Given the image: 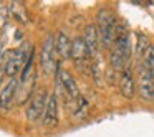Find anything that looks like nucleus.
Instances as JSON below:
<instances>
[{"label":"nucleus","instance_id":"f257e3e1","mask_svg":"<svg viewBox=\"0 0 154 137\" xmlns=\"http://www.w3.org/2000/svg\"><path fill=\"white\" fill-rule=\"evenodd\" d=\"M129 58H131V38L128 30L123 25H118L116 28V40L114 45L111 48V55H109V63L113 66L114 71H123L124 68L129 64Z\"/></svg>","mask_w":154,"mask_h":137},{"label":"nucleus","instance_id":"f03ea898","mask_svg":"<svg viewBox=\"0 0 154 137\" xmlns=\"http://www.w3.org/2000/svg\"><path fill=\"white\" fill-rule=\"evenodd\" d=\"M98 31H100V40L103 48H113L114 40H116V18L114 13L108 8H101L98 12V22H96Z\"/></svg>","mask_w":154,"mask_h":137},{"label":"nucleus","instance_id":"7ed1b4c3","mask_svg":"<svg viewBox=\"0 0 154 137\" xmlns=\"http://www.w3.org/2000/svg\"><path fill=\"white\" fill-rule=\"evenodd\" d=\"M57 35L50 33L45 37L43 43H42V50H40V66L43 70V73L50 74L55 73L58 68V61H57Z\"/></svg>","mask_w":154,"mask_h":137},{"label":"nucleus","instance_id":"20e7f679","mask_svg":"<svg viewBox=\"0 0 154 137\" xmlns=\"http://www.w3.org/2000/svg\"><path fill=\"white\" fill-rule=\"evenodd\" d=\"M137 94L146 103H154V76L147 64L144 61H139L137 64Z\"/></svg>","mask_w":154,"mask_h":137},{"label":"nucleus","instance_id":"39448f33","mask_svg":"<svg viewBox=\"0 0 154 137\" xmlns=\"http://www.w3.org/2000/svg\"><path fill=\"white\" fill-rule=\"evenodd\" d=\"M33 58L35 55L32 53L30 58H28L25 68L22 70V76L20 81H18V91H17V96H18V104H23L28 97H32V91L35 88V70H33Z\"/></svg>","mask_w":154,"mask_h":137},{"label":"nucleus","instance_id":"423d86ee","mask_svg":"<svg viewBox=\"0 0 154 137\" xmlns=\"http://www.w3.org/2000/svg\"><path fill=\"white\" fill-rule=\"evenodd\" d=\"M48 99H50L48 91L45 88H40L32 96L30 103H28L27 109H25V117L30 122H38L40 119H43L45 111H47V106H48Z\"/></svg>","mask_w":154,"mask_h":137},{"label":"nucleus","instance_id":"0eeeda50","mask_svg":"<svg viewBox=\"0 0 154 137\" xmlns=\"http://www.w3.org/2000/svg\"><path fill=\"white\" fill-rule=\"evenodd\" d=\"M32 53H33V50H30L27 53V45L20 46L18 50H14L10 53V56H7V63H5V66H4L5 74H7L10 79L15 78L25 68V64H27V61H28V58H30Z\"/></svg>","mask_w":154,"mask_h":137},{"label":"nucleus","instance_id":"6e6552de","mask_svg":"<svg viewBox=\"0 0 154 137\" xmlns=\"http://www.w3.org/2000/svg\"><path fill=\"white\" fill-rule=\"evenodd\" d=\"M55 81H57V84L63 89V93L68 96V99H70V101H73V103H75L76 99H80V97H81L80 88H78L75 78L71 76L70 71L63 70L60 63H58V68H57V71H55Z\"/></svg>","mask_w":154,"mask_h":137},{"label":"nucleus","instance_id":"1a4fd4ad","mask_svg":"<svg viewBox=\"0 0 154 137\" xmlns=\"http://www.w3.org/2000/svg\"><path fill=\"white\" fill-rule=\"evenodd\" d=\"M136 79H134V73H133V68L128 64L123 71L119 73V91L123 94V97L126 99H133L134 94H136Z\"/></svg>","mask_w":154,"mask_h":137},{"label":"nucleus","instance_id":"9d476101","mask_svg":"<svg viewBox=\"0 0 154 137\" xmlns=\"http://www.w3.org/2000/svg\"><path fill=\"white\" fill-rule=\"evenodd\" d=\"M17 91H18V79L17 78L8 79V83L0 91V111L7 112L10 109L15 101V96H17Z\"/></svg>","mask_w":154,"mask_h":137},{"label":"nucleus","instance_id":"9b49d317","mask_svg":"<svg viewBox=\"0 0 154 137\" xmlns=\"http://www.w3.org/2000/svg\"><path fill=\"white\" fill-rule=\"evenodd\" d=\"M88 58H90V53H88V48L85 45L83 37H76L73 40V43H71V60H73L75 66L83 70L86 66Z\"/></svg>","mask_w":154,"mask_h":137},{"label":"nucleus","instance_id":"f8f14e48","mask_svg":"<svg viewBox=\"0 0 154 137\" xmlns=\"http://www.w3.org/2000/svg\"><path fill=\"white\" fill-rule=\"evenodd\" d=\"M83 40H85V45H86V48H88V53H90V56L96 55L98 48H100V45H101L100 31H98L96 23L86 25V28H85V35H83Z\"/></svg>","mask_w":154,"mask_h":137},{"label":"nucleus","instance_id":"ddd939ff","mask_svg":"<svg viewBox=\"0 0 154 137\" xmlns=\"http://www.w3.org/2000/svg\"><path fill=\"white\" fill-rule=\"evenodd\" d=\"M58 124V99L57 94H50L48 106L43 116V126L45 127H55Z\"/></svg>","mask_w":154,"mask_h":137},{"label":"nucleus","instance_id":"4468645a","mask_svg":"<svg viewBox=\"0 0 154 137\" xmlns=\"http://www.w3.org/2000/svg\"><path fill=\"white\" fill-rule=\"evenodd\" d=\"M71 43L73 40H70L65 31H58L57 33V53H58V58L61 60H68L71 58Z\"/></svg>","mask_w":154,"mask_h":137},{"label":"nucleus","instance_id":"2eb2a0df","mask_svg":"<svg viewBox=\"0 0 154 137\" xmlns=\"http://www.w3.org/2000/svg\"><path fill=\"white\" fill-rule=\"evenodd\" d=\"M152 43H149V38L146 37L144 33H137V40H136V48H134V53H136V58L139 61L144 60V56H146L147 50H149V46Z\"/></svg>","mask_w":154,"mask_h":137},{"label":"nucleus","instance_id":"dca6fc26","mask_svg":"<svg viewBox=\"0 0 154 137\" xmlns=\"http://www.w3.org/2000/svg\"><path fill=\"white\" fill-rule=\"evenodd\" d=\"M88 109H90L88 101L85 99L83 96H81L80 99H76V101H75V106H73V116H75V119H83V117L88 114Z\"/></svg>","mask_w":154,"mask_h":137},{"label":"nucleus","instance_id":"f3484780","mask_svg":"<svg viewBox=\"0 0 154 137\" xmlns=\"http://www.w3.org/2000/svg\"><path fill=\"white\" fill-rule=\"evenodd\" d=\"M143 61L147 64V68L151 70V73H152V76H154V45L149 46V50H147V53H146V56H144Z\"/></svg>","mask_w":154,"mask_h":137},{"label":"nucleus","instance_id":"a211bd4d","mask_svg":"<svg viewBox=\"0 0 154 137\" xmlns=\"http://www.w3.org/2000/svg\"><path fill=\"white\" fill-rule=\"evenodd\" d=\"M4 74H5V68L0 64V83H2V79H4Z\"/></svg>","mask_w":154,"mask_h":137}]
</instances>
